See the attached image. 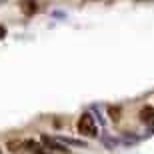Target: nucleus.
Returning <instances> with one entry per match:
<instances>
[{
	"label": "nucleus",
	"instance_id": "20e7f679",
	"mask_svg": "<svg viewBox=\"0 0 154 154\" xmlns=\"http://www.w3.org/2000/svg\"><path fill=\"white\" fill-rule=\"evenodd\" d=\"M140 120H142L144 124H152V122H154V108L144 106V108L140 110Z\"/></svg>",
	"mask_w": 154,
	"mask_h": 154
},
{
	"label": "nucleus",
	"instance_id": "0eeeda50",
	"mask_svg": "<svg viewBox=\"0 0 154 154\" xmlns=\"http://www.w3.org/2000/svg\"><path fill=\"white\" fill-rule=\"evenodd\" d=\"M4 36H6V28H4V26H0V38H4Z\"/></svg>",
	"mask_w": 154,
	"mask_h": 154
},
{
	"label": "nucleus",
	"instance_id": "7ed1b4c3",
	"mask_svg": "<svg viewBox=\"0 0 154 154\" xmlns=\"http://www.w3.org/2000/svg\"><path fill=\"white\" fill-rule=\"evenodd\" d=\"M20 10L24 16H32L38 12V2L36 0H20Z\"/></svg>",
	"mask_w": 154,
	"mask_h": 154
},
{
	"label": "nucleus",
	"instance_id": "f257e3e1",
	"mask_svg": "<svg viewBox=\"0 0 154 154\" xmlns=\"http://www.w3.org/2000/svg\"><path fill=\"white\" fill-rule=\"evenodd\" d=\"M78 134L86 138H94L98 134V128H96V122L90 114H82L78 118Z\"/></svg>",
	"mask_w": 154,
	"mask_h": 154
},
{
	"label": "nucleus",
	"instance_id": "f03ea898",
	"mask_svg": "<svg viewBox=\"0 0 154 154\" xmlns=\"http://www.w3.org/2000/svg\"><path fill=\"white\" fill-rule=\"evenodd\" d=\"M24 142V152H32V154H50L52 150H48L44 146V142L40 144L36 140H22Z\"/></svg>",
	"mask_w": 154,
	"mask_h": 154
},
{
	"label": "nucleus",
	"instance_id": "423d86ee",
	"mask_svg": "<svg viewBox=\"0 0 154 154\" xmlns=\"http://www.w3.org/2000/svg\"><path fill=\"white\" fill-rule=\"evenodd\" d=\"M8 150H10V152H24V142L22 140H16V142H14V140H10V142H8Z\"/></svg>",
	"mask_w": 154,
	"mask_h": 154
},
{
	"label": "nucleus",
	"instance_id": "39448f33",
	"mask_svg": "<svg viewBox=\"0 0 154 154\" xmlns=\"http://www.w3.org/2000/svg\"><path fill=\"white\" fill-rule=\"evenodd\" d=\"M42 142H44V146L46 148H52V150H60V152H66V148H62L58 142H54L52 138H48V136H42Z\"/></svg>",
	"mask_w": 154,
	"mask_h": 154
}]
</instances>
